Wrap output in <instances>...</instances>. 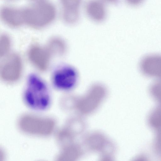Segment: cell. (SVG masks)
<instances>
[{"label": "cell", "mask_w": 161, "mask_h": 161, "mask_svg": "<svg viewBox=\"0 0 161 161\" xmlns=\"http://www.w3.org/2000/svg\"><path fill=\"white\" fill-rule=\"evenodd\" d=\"M25 104L33 110L42 111L49 108L51 102L49 89L45 82L35 74L29 75L23 93Z\"/></svg>", "instance_id": "cell-1"}, {"label": "cell", "mask_w": 161, "mask_h": 161, "mask_svg": "<svg viewBox=\"0 0 161 161\" xmlns=\"http://www.w3.org/2000/svg\"><path fill=\"white\" fill-rule=\"evenodd\" d=\"M23 9L25 24L36 29L49 25L54 20L57 15L54 5L45 0L35 2L32 5Z\"/></svg>", "instance_id": "cell-2"}, {"label": "cell", "mask_w": 161, "mask_h": 161, "mask_svg": "<svg viewBox=\"0 0 161 161\" xmlns=\"http://www.w3.org/2000/svg\"><path fill=\"white\" fill-rule=\"evenodd\" d=\"M3 58L0 68L1 79L8 83L17 81L22 73L23 66L21 57L17 53H12Z\"/></svg>", "instance_id": "cell-3"}, {"label": "cell", "mask_w": 161, "mask_h": 161, "mask_svg": "<svg viewBox=\"0 0 161 161\" xmlns=\"http://www.w3.org/2000/svg\"><path fill=\"white\" fill-rule=\"evenodd\" d=\"M78 75L75 69L68 65L60 66L53 72L52 80L53 86L62 91L69 90L76 84Z\"/></svg>", "instance_id": "cell-4"}, {"label": "cell", "mask_w": 161, "mask_h": 161, "mask_svg": "<svg viewBox=\"0 0 161 161\" xmlns=\"http://www.w3.org/2000/svg\"><path fill=\"white\" fill-rule=\"evenodd\" d=\"M52 55L46 47L34 45L28 52L29 60L37 69L44 71L48 68Z\"/></svg>", "instance_id": "cell-5"}, {"label": "cell", "mask_w": 161, "mask_h": 161, "mask_svg": "<svg viewBox=\"0 0 161 161\" xmlns=\"http://www.w3.org/2000/svg\"><path fill=\"white\" fill-rule=\"evenodd\" d=\"M64 22L69 25L75 24L80 18V8L83 0H59Z\"/></svg>", "instance_id": "cell-6"}, {"label": "cell", "mask_w": 161, "mask_h": 161, "mask_svg": "<svg viewBox=\"0 0 161 161\" xmlns=\"http://www.w3.org/2000/svg\"><path fill=\"white\" fill-rule=\"evenodd\" d=\"M139 67L144 75L161 81V55L152 54L145 56L140 62Z\"/></svg>", "instance_id": "cell-7"}, {"label": "cell", "mask_w": 161, "mask_h": 161, "mask_svg": "<svg viewBox=\"0 0 161 161\" xmlns=\"http://www.w3.org/2000/svg\"><path fill=\"white\" fill-rule=\"evenodd\" d=\"M84 10L87 17L94 22L102 23L107 18L106 4L102 0H88L85 4Z\"/></svg>", "instance_id": "cell-8"}, {"label": "cell", "mask_w": 161, "mask_h": 161, "mask_svg": "<svg viewBox=\"0 0 161 161\" xmlns=\"http://www.w3.org/2000/svg\"><path fill=\"white\" fill-rule=\"evenodd\" d=\"M0 17L3 23L12 28L25 24L23 8L5 6L1 10Z\"/></svg>", "instance_id": "cell-9"}, {"label": "cell", "mask_w": 161, "mask_h": 161, "mask_svg": "<svg viewBox=\"0 0 161 161\" xmlns=\"http://www.w3.org/2000/svg\"><path fill=\"white\" fill-rule=\"evenodd\" d=\"M46 47L52 56L62 55L65 53L66 49V45L64 41L58 37L50 39Z\"/></svg>", "instance_id": "cell-10"}, {"label": "cell", "mask_w": 161, "mask_h": 161, "mask_svg": "<svg viewBox=\"0 0 161 161\" xmlns=\"http://www.w3.org/2000/svg\"><path fill=\"white\" fill-rule=\"evenodd\" d=\"M11 46V41L9 36L3 34L0 38V55L3 57L8 54Z\"/></svg>", "instance_id": "cell-11"}, {"label": "cell", "mask_w": 161, "mask_h": 161, "mask_svg": "<svg viewBox=\"0 0 161 161\" xmlns=\"http://www.w3.org/2000/svg\"><path fill=\"white\" fill-rule=\"evenodd\" d=\"M150 89L152 96L161 103V81L154 82L151 85Z\"/></svg>", "instance_id": "cell-12"}, {"label": "cell", "mask_w": 161, "mask_h": 161, "mask_svg": "<svg viewBox=\"0 0 161 161\" xmlns=\"http://www.w3.org/2000/svg\"><path fill=\"white\" fill-rule=\"evenodd\" d=\"M157 132V145L159 150L161 152V125L155 128Z\"/></svg>", "instance_id": "cell-13"}, {"label": "cell", "mask_w": 161, "mask_h": 161, "mask_svg": "<svg viewBox=\"0 0 161 161\" xmlns=\"http://www.w3.org/2000/svg\"><path fill=\"white\" fill-rule=\"evenodd\" d=\"M145 0H125L129 5L131 6H136L141 4Z\"/></svg>", "instance_id": "cell-14"}, {"label": "cell", "mask_w": 161, "mask_h": 161, "mask_svg": "<svg viewBox=\"0 0 161 161\" xmlns=\"http://www.w3.org/2000/svg\"><path fill=\"white\" fill-rule=\"evenodd\" d=\"M106 4L117 5L120 2V0H102Z\"/></svg>", "instance_id": "cell-15"}, {"label": "cell", "mask_w": 161, "mask_h": 161, "mask_svg": "<svg viewBox=\"0 0 161 161\" xmlns=\"http://www.w3.org/2000/svg\"><path fill=\"white\" fill-rule=\"evenodd\" d=\"M32 0L35 2H38V1H40L42 0Z\"/></svg>", "instance_id": "cell-16"}, {"label": "cell", "mask_w": 161, "mask_h": 161, "mask_svg": "<svg viewBox=\"0 0 161 161\" xmlns=\"http://www.w3.org/2000/svg\"><path fill=\"white\" fill-rule=\"evenodd\" d=\"M9 0V1H13V0Z\"/></svg>", "instance_id": "cell-17"}]
</instances>
